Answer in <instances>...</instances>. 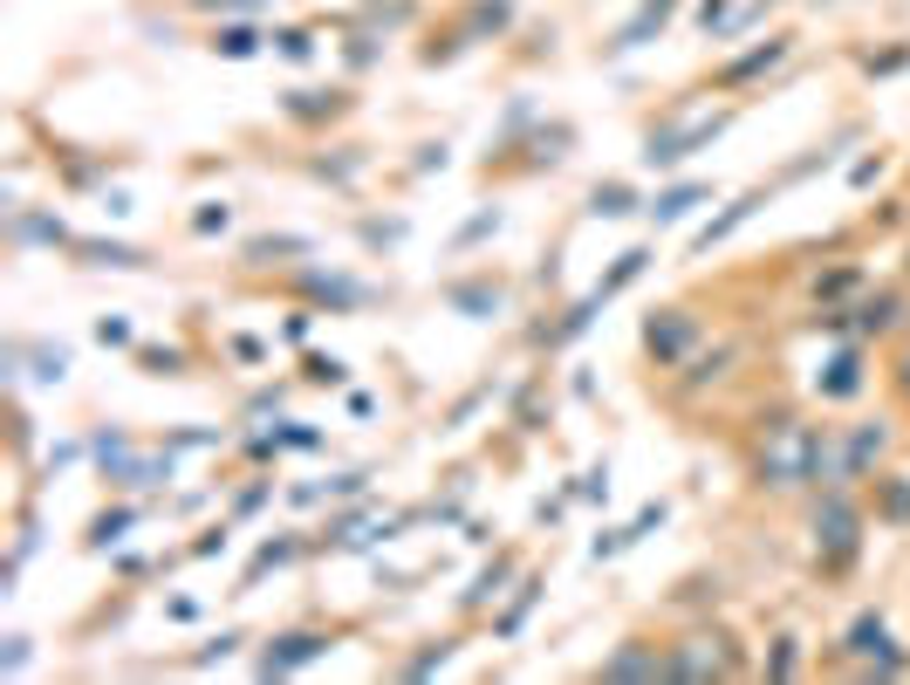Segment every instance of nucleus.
Here are the masks:
<instances>
[{"label":"nucleus","mask_w":910,"mask_h":685,"mask_svg":"<svg viewBox=\"0 0 910 685\" xmlns=\"http://www.w3.org/2000/svg\"><path fill=\"white\" fill-rule=\"evenodd\" d=\"M760 480H767V487H801V480H822V433H815V425H780L773 446L760 452Z\"/></svg>","instance_id":"1"},{"label":"nucleus","mask_w":910,"mask_h":685,"mask_svg":"<svg viewBox=\"0 0 910 685\" xmlns=\"http://www.w3.org/2000/svg\"><path fill=\"white\" fill-rule=\"evenodd\" d=\"M692 336H698V322H692L685 309H664V322L650 316V329H643V343H650V357H658V364L685 357V350H692Z\"/></svg>","instance_id":"2"},{"label":"nucleus","mask_w":910,"mask_h":685,"mask_svg":"<svg viewBox=\"0 0 910 685\" xmlns=\"http://www.w3.org/2000/svg\"><path fill=\"white\" fill-rule=\"evenodd\" d=\"M815 542H828V555H836V563L855 548V507H849L842 494H828V507L815 515Z\"/></svg>","instance_id":"3"},{"label":"nucleus","mask_w":910,"mask_h":685,"mask_svg":"<svg viewBox=\"0 0 910 685\" xmlns=\"http://www.w3.org/2000/svg\"><path fill=\"white\" fill-rule=\"evenodd\" d=\"M849 651L855 658H876V672L890 678V672H903V658L890 651V630H883V617H855V630H849Z\"/></svg>","instance_id":"4"},{"label":"nucleus","mask_w":910,"mask_h":685,"mask_svg":"<svg viewBox=\"0 0 910 685\" xmlns=\"http://www.w3.org/2000/svg\"><path fill=\"white\" fill-rule=\"evenodd\" d=\"M322 645L329 638H316V630H295V638H281V651H268V658H260V672H295V665H308V658H322Z\"/></svg>","instance_id":"5"},{"label":"nucleus","mask_w":910,"mask_h":685,"mask_svg":"<svg viewBox=\"0 0 910 685\" xmlns=\"http://www.w3.org/2000/svg\"><path fill=\"white\" fill-rule=\"evenodd\" d=\"M658 672H664V658L650 651L643 638H630V645H623L610 665H603V678H658Z\"/></svg>","instance_id":"6"},{"label":"nucleus","mask_w":910,"mask_h":685,"mask_svg":"<svg viewBox=\"0 0 910 685\" xmlns=\"http://www.w3.org/2000/svg\"><path fill=\"white\" fill-rule=\"evenodd\" d=\"M712 131H719V117H706V123H692V131H678V138H650V151H643V158H650V165H678V158H685V151H692V144H706Z\"/></svg>","instance_id":"7"},{"label":"nucleus","mask_w":910,"mask_h":685,"mask_svg":"<svg viewBox=\"0 0 910 685\" xmlns=\"http://www.w3.org/2000/svg\"><path fill=\"white\" fill-rule=\"evenodd\" d=\"M822 391H828V398H855V391H863V357H855V350H842V357L828 364Z\"/></svg>","instance_id":"8"},{"label":"nucleus","mask_w":910,"mask_h":685,"mask_svg":"<svg viewBox=\"0 0 910 685\" xmlns=\"http://www.w3.org/2000/svg\"><path fill=\"white\" fill-rule=\"evenodd\" d=\"M75 253H90V268H144L138 247H117V240H83Z\"/></svg>","instance_id":"9"},{"label":"nucleus","mask_w":910,"mask_h":685,"mask_svg":"<svg viewBox=\"0 0 910 685\" xmlns=\"http://www.w3.org/2000/svg\"><path fill=\"white\" fill-rule=\"evenodd\" d=\"M643 261H650V253H643V247H630V253H623V261H616V274H610V282H603V288H595V295H603V302H610L616 288H630V282H637V274H643Z\"/></svg>","instance_id":"10"},{"label":"nucleus","mask_w":910,"mask_h":685,"mask_svg":"<svg viewBox=\"0 0 910 685\" xmlns=\"http://www.w3.org/2000/svg\"><path fill=\"white\" fill-rule=\"evenodd\" d=\"M863 329H890L897 322V295H876V302H863V316H855Z\"/></svg>","instance_id":"11"},{"label":"nucleus","mask_w":910,"mask_h":685,"mask_svg":"<svg viewBox=\"0 0 910 685\" xmlns=\"http://www.w3.org/2000/svg\"><path fill=\"white\" fill-rule=\"evenodd\" d=\"M589 206H595V213H610V220H616V213H630V186H595Z\"/></svg>","instance_id":"12"},{"label":"nucleus","mask_w":910,"mask_h":685,"mask_svg":"<svg viewBox=\"0 0 910 685\" xmlns=\"http://www.w3.org/2000/svg\"><path fill=\"white\" fill-rule=\"evenodd\" d=\"M692 206H698V192L685 186V192H664V199H658V206H650V213H658V220H678V213H692Z\"/></svg>","instance_id":"13"},{"label":"nucleus","mask_w":910,"mask_h":685,"mask_svg":"<svg viewBox=\"0 0 910 685\" xmlns=\"http://www.w3.org/2000/svg\"><path fill=\"white\" fill-rule=\"evenodd\" d=\"M459 309H500V288H452Z\"/></svg>","instance_id":"14"},{"label":"nucleus","mask_w":910,"mask_h":685,"mask_svg":"<svg viewBox=\"0 0 910 685\" xmlns=\"http://www.w3.org/2000/svg\"><path fill=\"white\" fill-rule=\"evenodd\" d=\"M500 582H507V563H500V569H486V576L473 582V590H465V603H486V597H500Z\"/></svg>","instance_id":"15"},{"label":"nucleus","mask_w":910,"mask_h":685,"mask_svg":"<svg viewBox=\"0 0 910 685\" xmlns=\"http://www.w3.org/2000/svg\"><path fill=\"white\" fill-rule=\"evenodd\" d=\"M883 515H890V521H910V487H897V480H890V487H883Z\"/></svg>","instance_id":"16"},{"label":"nucleus","mask_w":910,"mask_h":685,"mask_svg":"<svg viewBox=\"0 0 910 685\" xmlns=\"http://www.w3.org/2000/svg\"><path fill=\"white\" fill-rule=\"evenodd\" d=\"M308 377H316V385H343V364H335V357H308Z\"/></svg>","instance_id":"17"},{"label":"nucleus","mask_w":910,"mask_h":685,"mask_svg":"<svg viewBox=\"0 0 910 685\" xmlns=\"http://www.w3.org/2000/svg\"><path fill=\"white\" fill-rule=\"evenodd\" d=\"M220 48H226V56H253V35H247V28H226Z\"/></svg>","instance_id":"18"},{"label":"nucleus","mask_w":910,"mask_h":685,"mask_svg":"<svg viewBox=\"0 0 910 685\" xmlns=\"http://www.w3.org/2000/svg\"><path fill=\"white\" fill-rule=\"evenodd\" d=\"M96 336H103V343H130V322H117V316H103V322H96Z\"/></svg>","instance_id":"19"},{"label":"nucleus","mask_w":910,"mask_h":685,"mask_svg":"<svg viewBox=\"0 0 910 685\" xmlns=\"http://www.w3.org/2000/svg\"><path fill=\"white\" fill-rule=\"evenodd\" d=\"M903 391H910V357H903Z\"/></svg>","instance_id":"20"}]
</instances>
